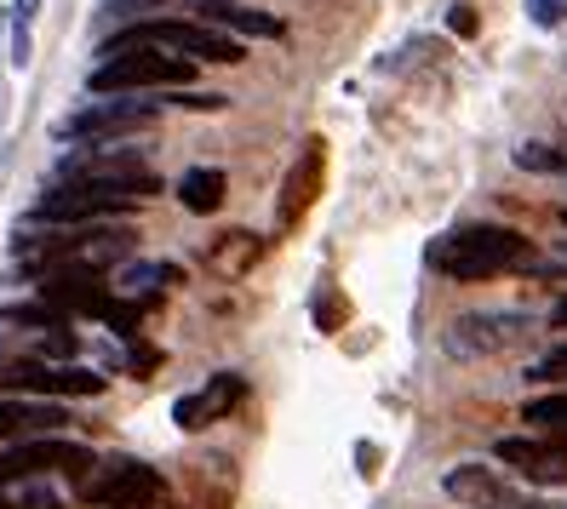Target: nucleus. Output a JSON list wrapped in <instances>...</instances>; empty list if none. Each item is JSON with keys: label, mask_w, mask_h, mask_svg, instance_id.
<instances>
[{"label": "nucleus", "mask_w": 567, "mask_h": 509, "mask_svg": "<svg viewBox=\"0 0 567 509\" xmlns=\"http://www.w3.org/2000/svg\"><path fill=\"white\" fill-rule=\"evenodd\" d=\"M195 81V63L189 58H173L161 46H132V52H115L92 70L86 92L97 97H115V92H178Z\"/></svg>", "instance_id": "obj_3"}, {"label": "nucleus", "mask_w": 567, "mask_h": 509, "mask_svg": "<svg viewBox=\"0 0 567 509\" xmlns=\"http://www.w3.org/2000/svg\"><path fill=\"white\" fill-rule=\"evenodd\" d=\"M321 178H327V144H321V138H305V149H298V160L287 166L281 200H276V229H292L298 218H305V212L316 207V195H321Z\"/></svg>", "instance_id": "obj_10"}, {"label": "nucleus", "mask_w": 567, "mask_h": 509, "mask_svg": "<svg viewBox=\"0 0 567 509\" xmlns=\"http://www.w3.org/2000/svg\"><path fill=\"white\" fill-rule=\"evenodd\" d=\"M161 115V97H104V104H86L63 121L58 132L63 138H92V144H110V138H126V132H138Z\"/></svg>", "instance_id": "obj_7"}, {"label": "nucleus", "mask_w": 567, "mask_h": 509, "mask_svg": "<svg viewBox=\"0 0 567 509\" xmlns=\"http://www.w3.org/2000/svg\"><path fill=\"white\" fill-rule=\"evenodd\" d=\"M527 258H533L527 235L511 229V224H464V229L442 235V241L430 247V269L447 281H493V276H505V269H516Z\"/></svg>", "instance_id": "obj_1"}, {"label": "nucleus", "mask_w": 567, "mask_h": 509, "mask_svg": "<svg viewBox=\"0 0 567 509\" xmlns=\"http://www.w3.org/2000/svg\"><path fill=\"white\" fill-rule=\"evenodd\" d=\"M522 332H527V315H516V310L458 315V321L447 326V355H458V361H476V355H498V350H511Z\"/></svg>", "instance_id": "obj_8"}, {"label": "nucleus", "mask_w": 567, "mask_h": 509, "mask_svg": "<svg viewBox=\"0 0 567 509\" xmlns=\"http://www.w3.org/2000/svg\"><path fill=\"white\" fill-rule=\"evenodd\" d=\"M355 464H361V475H379V447H367V440H361V447H355Z\"/></svg>", "instance_id": "obj_28"}, {"label": "nucleus", "mask_w": 567, "mask_h": 509, "mask_svg": "<svg viewBox=\"0 0 567 509\" xmlns=\"http://www.w3.org/2000/svg\"><path fill=\"white\" fill-rule=\"evenodd\" d=\"M35 12L41 0H12V70L35 63Z\"/></svg>", "instance_id": "obj_19"}, {"label": "nucleus", "mask_w": 567, "mask_h": 509, "mask_svg": "<svg viewBox=\"0 0 567 509\" xmlns=\"http://www.w3.org/2000/svg\"><path fill=\"white\" fill-rule=\"evenodd\" d=\"M0 509H18V503H7V498H0Z\"/></svg>", "instance_id": "obj_33"}, {"label": "nucleus", "mask_w": 567, "mask_h": 509, "mask_svg": "<svg viewBox=\"0 0 567 509\" xmlns=\"http://www.w3.org/2000/svg\"><path fill=\"white\" fill-rule=\"evenodd\" d=\"M498 464H511L516 475L539 487H561L567 481V435H505L493 447Z\"/></svg>", "instance_id": "obj_9"}, {"label": "nucleus", "mask_w": 567, "mask_h": 509, "mask_svg": "<svg viewBox=\"0 0 567 509\" xmlns=\"http://www.w3.org/2000/svg\"><path fill=\"white\" fill-rule=\"evenodd\" d=\"M447 29H453V35H464V41H471V35H476V7H464V0H458V7L447 12Z\"/></svg>", "instance_id": "obj_27"}, {"label": "nucleus", "mask_w": 567, "mask_h": 509, "mask_svg": "<svg viewBox=\"0 0 567 509\" xmlns=\"http://www.w3.org/2000/svg\"><path fill=\"white\" fill-rule=\"evenodd\" d=\"M310 315H316L321 332H344V321H350V298L332 287V281H321V292H316V303H310Z\"/></svg>", "instance_id": "obj_22"}, {"label": "nucleus", "mask_w": 567, "mask_h": 509, "mask_svg": "<svg viewBox=\"0 0 567 509\" xmlns=\"http://www.w3.org/2000/svg\"><path fill=\"white\" fill-rule=\"evenodd\" d=\"M132 46H166L178 58H202V63H241L247 46L236 35H218V29L207 23H178V18H150V23H132L121 29V35H110L104 46H97V58H115V52H132Z\"/></svg>", "instance_id": "obj_2"}, {"label": "nucleus", "mask_w": 567, "mask_h": 509, "mask_svg": "<svg viewBox=\"0 0 567 509\" xmlns=\"http://www.w3.org/2000/svg\"><path fill=\"white\" fill-rule=\"evenodd\" d=\"M63 184H115V189H132V195H155L161 178L150 166H138V155H121V149H104V155H86V160H63Z\"/></svg>", "instance_id": "obj_12"}, {"label": "nucleus", "mask_w": 567, "mask_h": 509, "mask_svg": "<svg viewBox=\"0 0 567 509\" xmlns=\"http://www.w3.org/2000/svg\"><path fill=\"white\" fill-rule=\"evenodd\" d=\"M442 492L458 498V503H471V509H505V503H511L505 481H498L493 469H482V464H458V469H447V475H442Z\"/></svg>", "instance_id": "obj_16"}, {"label": "nucleus", "mask_w": 567, "mask_h": 509, "mask_svg": "<svg viewBox=\"0 0 567 509\" xmlns=\"http://www.w3.org/2000/svg\"><path fill=\"white\" fill-rule=\"evenodd\" d=\"M241 401H247V378H236V372H213L202 389L178 395L173 424H178V429H207V424H218V418L236 413Z\"/></svg>", "instance_id": "obj_11"}, {"label": "nucleus", "mask_w": 567, "mask_h": 509, "mask_svg": "<svg viewBox=\"0 0 567 509\" xmlns=\"http://www.w3.org/2000/svg\"><path fill=\"white\" fill-rule=\"evenodd\" d=\"M533 378H539V384H550V378H567V344H561V350H550L545 361H533Z\"/></svg>", "instance_id": "obj_26"}, {"label": "nucleus", "mask_w": 567, "mask_h": 509, "mask_svg": "<svg viewBox=\"0 0 567 509\" xmlns=\"http://www.w3.org/2000/svg\"><path fill=\"white\" fill-rule=\"evenodd\" d=\"M207 29H218V35H236V41H281L287 23L276 12H258V7H236V0H207L202 7Z\"/></svg>", "instance_id": "obj_15"}, {"label": "nucleus", "mask_w": 567, "mask_h": 509, "mask_svg": "<svg viewBox=\"0 0 567 509\" xmlns=\"http://www.w3.org/2000/svg\"><path fill=\"white\" fill-rule=\"evenodd\" d=\"M550 321H556V326H567V298H561L556 310H550Z\"/></svg>", "instance_id": "obj_32"}, {"label": "nucleus", "mask_w": 567, "mask_h": 509, "mask_svg": "<svg viewBox=\"0 0 567 509\" xmlns=\"http://www.w3.org/2000/svg\"><path fill=\"white\" fill-rule=\"evenodd\" d=\"M178 200H184V212L213 218L224 207V173L218 166H189V173L178 178Z\"/></svg>", "instance_id": "obj_17"}, {"label": "nucleus", "mask_w": 567, "mask_h": 509, "mask_svg": "<svg viewBox=\"0 0 567 509\" xmlns=\"http://www.w3.org/2000/svg\"><path fill=\"white\" fill-rule=\"evenodd\" d=\"M126 509H178L166 492H150V498H138V503H126Z\"/></svg>", "instance_id": "obj_29"}, {"label": "nucleus", "mask_w": 567, "mask_h": 509, "mask_svg": "<svg viewBox=\"0 0 567 509\" xmlns=\"http://www.w3.org/2000/svg\"><path fill=\"white\" fill-rule=\"evenodd\" d=\"M561 224H567V212H561Z\"/></svg>", "instance_id": "obj_34"}, {"label": "nucleus", "mask_w": 567, "mask_h": 509, "mask_svg": "<svg viewBox=\"0 0 567 509\" xmlns=\"http://www.w3.org/2000/svg\"><path fill=\"white\" fill-rule=\"evenodd\" d=\"M132 7H155V0H110V12H132Z\"/></svg>", "instance_id": "obj_30"}, {"label": "nucleus", "mask_w": 567, "mask_h": 509, "mask_svg": "<svg viewBox=\"0 0 567 509\" xmlns=\"http://www.w3.org/2000/svg\"><path fill=\"white\" fill-rule=\"evenodd\" d=\"M86 475L92 469V447L81 440H63V435H41V440H18V447H0V487L29 481V475Z\"/></svg>", "instance_id": "obj_6"}, {"label": "nucleus", "mask_w": 567, "mask_h": 509, "mask_svg": "<svg viewBox=\"0 0 567 509\" xmlns=\"http://www.w3.org/2000/svg\"><path fill=\"white\" fill-rule=\"evenodd\" d=\"M516 166H522V173H567V155L550 149V144H522Z\"/></svg>", "instance_id": "obj_24"}, {"label": "nucleus", "mask_w": 567, "mask_h": 509, "mask_svg": "<svg viewBox=\"0 0 567 509\" xmlns=\"http://www.w3.org/2000/svg\"><path fill=\"white\" fill-rule=\"evenodd\" d=\"M18 509H63L58 498H29V503H18Z\"/></svg>", "instance_id": "obj_31"}, {"label": "nucleus", "mask_w": 567, "mask_h": 509, "mask_svg": "<svg viewBox=\"0 0 567 509\" xmlns=\"http://www.w3.org/2000/svg\"><path fill=\"white\" fill-rule=\"evenodd\" d=\"M12 326H41V332H70V321H63L52 303H12V310H0Z\"/></svg>", "instance_id": "obj_23"}, {"label": "nucleus", "mask_w": 567, "mask_h": 509, "mask_svg": "<svg viewBox=\"0 0 567 509\" xmlns=\"http://www.w3.org/2000/svg\"><path fill=\"white\" fill-rule=\"evenodd\" d=\"M527 18L539 23V29H556L567 18V0H527Z\"/></svg>", "instance_id": "obj_25"}, {"label": "nucleus", "mask_w": 567, "mask_h": 509, "mask_svg": "<svg viewBox=\"0 0 567 509\" xmlns=\"http://www.w3.org/2000/svg\"><path fill=\"white\" fill-rule=\"evenodd\" d=\"M166 281H178V269H173V263H132L126 276H121V287H126L132 303H150Z\"/></svg>", "instance_id": "obj_20"}, {"label": "nucleus", "mask_w": 567, "mask_h": 509, "mask_svg": "<svg viewBox=\"0 0 567 509\" xmlns=\"http://www.w3.org/2000/svg\"><path fill=\"white\" fill-rule=\"evenodd\" d=\"M63 424H70V413H63V406H52V401H0V447L58 435Z\"/></svg>", "instance_id": "obj_14"}, {"label": "nucleus", "mask_w": 567, "mask_h": 509, "mask_svg": "<svg viewBox=\"0 0 567 509\" xmlns=\"http://www.w3.org/2000/svg\"><path fill=\"white\" fill-rule=\"evenodd\" d=\"M144 195L115 189V184H58L35 207V224H92V218H121L132 212Z\"/></svg>", "instance_id": "obj_5"}, {"label": "nucleus", "mask_w": 567, "mask_h": 509, "mask_svg": "<svg viewBox=\"0 0 567 509\" xmlns=\"http://www.w3.org/2000/svg\"><path fill=\"white\" fill-rule=\"evenodd\" d=\"M150 492H166L161 469L132 464V458L110 464L104 475H92V481H86V503H97V509H126V503H138V498H150Z\"/></svg>", "instance_id": "obj_13"}, {"label": "nucleus", "mask_w": 567, "mask_h": 509, "mask_svg": "<svg viewBox=\"0 0 567 509\" xmlns=\"http://www.w3.org/2000/svg\"><path fill=\"white\" fill-rule=\"evenodd\" d=\"M258 258H264V241H258V235H247V229L218 235L213 252H207V263L218 269V276H247V269H252Z\"/></svg>", "instance_id": "obj_18"}, {"label": "nucleus", "mask_w": 567, "mask_h": 509, "mask_svg": "<svg viewBox=\"0 0 567 509\" xmlns=\"http://www.w3.org/2000/svg\"><path fill=\"white\" fill-rule=\"evenodd\" d=\"M522 424H539L545 435H567V389L527 401V406H522Z\"/></svg>", "instance_id": "obj_21"}, {"label": "nucleus", "mask_w": 567, "mask_h": 509, "mask_svg": "<svg viewBox=\"0 0 567 509\" xmlns=\"http://www.w3.org/2000/svg\"><path fill=\"white\" fill-rule=\"evenodd\" d=\"M58 401V395H104V372L58 366V361H0V401Z\"/></svg>", "instance_id": "obj_4"}]
</instances>
